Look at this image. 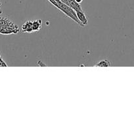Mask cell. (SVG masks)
<instances>
[{"label":"cell","mask_w":134,"mask_h":134,"mask_svg":"<svg viewBox=\"0 0 134 134\" xmlns=\"http://www.w3.org/2000/svg\"><path fill=\"white\" fill-rule=\"evenodd\" d=\"M68 3H69V6L76 12L83 10L81 4L76 2V0H68Z\"/></svg>","instance_id":"obj_4"},{"label":"cell","mask_w":134,"mask_h":134,"mask_svg":"<svg viewBox=\"0 0 134 134\" xmlns=\"http://www.w3.org/2000/svg\"><path fill=\"white\" fill-rule=\"evenodd\" d=\"M0 67H7V64L5 62L3 59L1 58V55H0Z\"/></svg>","instance_id":"obj_6"},{"label":"cell","mask_w":134,"mask_h":134,"mask_svg":"<svg viewBox=\"0 0 134 134\" xmlns=\"http://www.w3.org/2000/svg\"><path fill=\"white\" fill-rule=\"evenodd\" d=\"M60 1H61V2H63V3L66 4V5H67L68 6H69V3H68V0H60Z\"/></svg>","instance_id":"obj_7"},{"label":"cell","mask_w":134,"mask_h":134,"mask_svg":"<svg viewBox=\"0 0 134 134\" xmlns=\"http://www.w3.org/2000/svg\"><path fill=\"white\" fill-rule=\"evenodd\" d=\"M76 13L79 21H80L84 26H85V25L87 24V17L86 14H85V13L84 12V10H78V11H76Z\"/></svg>","instance_id":"obj_3"},{"label":"cell","mask_w":134,"mask_h":134,"mask_svg":"<svg viewBox=\"0 0 134 134\" xmlns=\"http://www.w3.org/2000/svg\"><path fill=\"white\" fill-rule=\"evenodd\" d=\"M19 32V27L5 17H0V34L4 35L16 34Z\"/></svg>","instance_id":"obj_1"},{"label":"cell","mask_w":134,"mask_h":134,"mask_svg":"<svg viewBox=\"0 0 134 134\" xmlns=\"http://www.w3.org/2000/svg\"><path fill=\"white\" fill-rule=\"evenodd\" d=\"M111 65V64L109 62V60L107 59H105V60H102L101 61H100L99 62H98L97 64H96L95 65V67H110Z\"/></svg>","instance_id":"obj_5"},{"label":"cell","mask_w":134,"mask_h":134,"mask_svg":"<svg viewBox=\"0 0 134 134\" xmlns=\"http://www.w3.org/2000/svg\"><path fill=\"white\" fill-rule=\"evenodd\" d=\"M82 1H83V0H76V2L78 3H80V4L81 3V2H82Z\"/></svg>","instance_id":"obj_8"},{"label":"cell","mask_w":134,"mask_h":134,"mask_svg":"<svg viewBox=\"0 0 134 134\" xmlns=\"http://www.w3.org/2000/svg\"><path fill=\"white\" fill-rule=\"evenodd\" d=\"M1 0H0V13H1Z\"/></svg>","instance_id":"obj_9"},{"label":"cell","mask_w":134,"mask_h":134,"mask_svg":"<svg viewBox=\"0 0 134 134\" xmlns=\"http://www.w3.org/2000/svg\"><path fill=\"white\" fill-rule=\"evenodd\" d=\"M55 1H59V0H55Z\"/></svg>","instance_id":"obj_10"},{"label":"cell","mask_w":134,"mask_h":134,"mask_svg":"<svg viewBox=\"0 0 134 134\" xmlns=\"http://www.w3.org/2000/svg\"><path fill=\"white\" fill-rule=\"evenodd\" d=\"M22 31L23 33H27V34L34 32L33 20H28L24 22L22 26Z\"/></svg>","instance_id":"obj_2"}]
</instances>
